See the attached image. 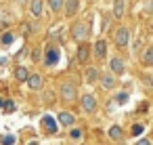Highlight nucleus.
<instances>
[{
	"instance_id": "nucleus-1",
	"label": "nucleus",
	"mask_w": 153,
	"mask_h": 145,
	"mask_svg": "<svg viewBox=\"0 0 153 145\" xmlns=\"http://www.w3.org/2000/svg\"><path fill=\"white\" fill-rule=\"evenodd\" d=\"M71 38L78 40V42H84V40L88 38V25L82 23V21L74 23V28H71Z\"/></svg>"
},
{
	"instance_id": "nucleus-2",
	"label": "nucleus",
	"mask_w": 153,
	"mask_h": 145,
	"mask_svg": "<svg viewBox=\"0 0 153 145\" xmlns=\"http://www.w3.org/2000/svg\"><path fill=\"white\" fill-rule=\"evenodd\" d=\"M59 63V49L55 44H48L46 46V53H44V65L46 67H53Z\"/></svg>"
},
{
	"instance_id": "nucleus-3",
	"label": "nucleus",
	"mask_w": 153,
	"mask_h": 145,
	"mask_svg": "<svg viewBox=\"0 0 153 145\" xmlns=\"http://www.w3.org/2000/svg\"><path fill=\"white\" fill-rule=\"evenodd\" d=\"M61 99H63V101H67V103H71V101L76 99V86H74L71 82L61 84Z\"/></svg>"
},
{
	"instance_id": "nucleus-4",
	"label": "nucleus",
	"mask_w": 153,
	"mask_h": 145,
	"mask_svg": "<svg viewBox=\"0 0 153 145\" xmlns=\"http://www.w3.org/2000/svg\"><path fill=\"white\" fill-rule=\"evenodd\" d=\"M128 40H130V30H128V28H120V30L115 32V44H117L120 49H126Z\"/></svg>"
},
{
	"instance_id": "nucleus-5",
	"label": "nucleus",
	"mask_w": 153,
	"mask_h": 145,
	"mask_svg": "<svg viewBox=\"0 0 153 145\" xmlns=\"http://www.w3.org/2000/svg\"><path fill=\"white\" fill-rule=\"evenodd\" d=\"M42 128H44V132H48V135H55V132L59 130V124L55 122V118H51V116H44V118H42Z\"/></svg>"
},
{
	"instance_id": "nucleus-6",
	"label": "nucleus",
	"mask_w": 153,
	"mask_h": 145,
	"mask_svg": "<svg viewBox=\"0 0 153 145\" xmlns=\"http://www.w3.org/2000/svg\"><path fill=\"white\" fill-rule=\"evenodd\" d=\"M82 107H84L86 114H94V109H97V99H94L92 95H84V97H82Z\"/></svg>"
},
{
	"instance_id": "nucleus-7",
	"label": "nucleus",
	"mask_w": 153,
	"mask_h": 145,
	"mask_svg": "<svg viewBox=\"0 0 153 145\" xmlns=\"http://www.w3.org/2000/svg\"><path fill=\"white\" fill-rule=\"evenodd\" d=\"M80 9V0H65V17H74Z\"/></svg>"
},
{
	"instance_id": "nucleus-8",
	"label": "nucleus",
	"mask_w": 153,
	"mask_h": 145,
	"mask_svg": "<svg viewBox=\"0 0 153 145\" xmlns=\"http://www.w3.org/2000/svg\"><path fill=\"white\" fill-rule=\"evenodd\" d=\"M94 57L97 59H105L107 57V44H105V40H97V44H94Z\"/></svg>"
},
{
	"instance_id": "nucleus-9",
	"label": "nucleus",
	"mask_w": 153,
	"mask_h": 145,
	"mask_svg": "<svg viewBox=\"0 0 153 145\" xmlns=\"http://www.w3.org/2000/svg\"><path fill=\"white\" fill-rule=\"evenodd\" d=\"M109 67H111V72H113L115 76L124 74V61H122L120 57H113V59L109 61Z\"/></svg>"
},
{
	"instance_id": "nucleus-10",
	"label": "nucleus",
	"mask_w": 153,
	"mask_h": 145,
	"mask_svg": "<svg viewBox=\"0 0 153 145\" xmlns=\"http://www.w3.org/2000/svg\"><path fill=\"white\" fill-rule=\"evenodd\" d=\"M88 55H90L88 44H86V42H80V46H78V61H80V63H84V61L88 59Z\"/></svg>"
},
{
	"instance_id": "nucleus-11",
	"label": "nucleus",
	"mask_w": 153,
	"mask_h": 145,
	"mask_svg": "<svg viewBox=\"0 0 153 145\" xmlns=\"http://www.w3.org/2000/svg\"><path fill=\"white\" fill-rule=\"evenodd\" d=\"M140 63H143V65H153V46H149V49L143 51V55H140Z\"/></svg>"
},
{
	"instance_id": "nucleus-12",
	"label": "nucleus",
	"mask_w": 153,
	"mask_h": 145,
	"mask_svg": "<svg viewBox=\"0 0 153 145\" xmlns=\"http://www.w3.org/2000/svg\"><path fill=\"white\" fill-rule=\"evenodd\" d=\"M42 7H44L42 0H32V2H30V11H32V15H34V17H40V15H42Z\"/></svg>"
},
{
	"instance_id": "nucleus-13",
	"label": "nucleus",
	"mask_w": 153,
	"mask_h": 145,
	"mask_svg": "<svg viewBox=\"0 0 153 145\" xmlns=\"http://www.w3.org/2000/svg\"><path fill=\"white\" fill-rule=\"evenodd\" d=\"M99 78H101V72H99V70H94V67H88V70H86V82H88V84H94Z\"/></svg>"
},
{
	"instance_id": "nucleus-14",
	"label": "nucleus",
	"mask_w": 153,
	"mask_h": 145,
	"mask_svg": "<svg viewBox=\"0 0 153 145\" xmlns=\"http://www.w3.org/2000/svg\"><path fill=\"white\" fill-rule=\"evenodd\" d=\"M113 17L115 19L124 17V0H113Z\"/></svg>"
},
{
	"instance_id": "nucleus-15",
	"label": "nucleus",
	"mask_w": 153,
	"mask_h": 145,
	"mask_svg": "<svg viewBox=\"0 0 153 145\" xmlns=\"http://www.w3.org/2000/svg\"><path fill=\"white\" fill-rule=\"evenodd\" d=\"M27 86H30L32 90H38V88L42 86V78H40L38 74H32V76H30V80H27Z\"/></svg>"
},
{
	"instance_id": "nucleus-16",
	"label": "nucleus",
	"mask_w": 153,
	"mask_h": 145,
	"mask_svg": "<svg viewBox=\"0 0 153 145\" xmlns=\"http://www.w3.org/2000/svg\"><path fill=\"white\" fill-rule=\"evenodd\" d=\"M101 84H103L105 88H113V86H115V74H105V76H101Z\"/></svg>"
},
{
	"instance_id": "nucleus-17",
	"label": "nucleus",
	"mask_w": 153,
	"mask_h": 145,
	"mask_svg": "<svg viewBox=\"0 0 153 145\" xmlns=\"http://www.w3.org/2000/svg\"><path fill=\"white\" fill-rule=\"evenodd\" d=\"M76 122V118L71 116V114H67V111H61L59 114V124H63V126H71Z\"/></svg>"
},
{
	"instance_id": "nucleus-18",
	"label": "nucleus",
	"mask_w": 153,
	"mask_h": 145,
	"mask_svg": "<svg viewBox=\"0 0 153 145\" xmlns=\"http://www.w3.org/2000/svg\"><path fill=\"white\" fill-rule=\"evenodd\" d=\"M30 76H32V74H30L25 67H17V70H15V78H17L19 82H27V80H30Z\"/></svg>"
},
{
	"instance_id": "nucleus-19",
	"label": "nucleus",
	"mask_w": 153,
	"mask_h": 145,
	"mask_svg": "<svg viewBox=\"0 0 153 145\" xmlns=\"http://www.w3.org/2000/svg\"><path fill=\"white\" fill-rule=\"evenodd\" d=\"M48 7L53 13H59L63 7H65V0H48Z\"/></svg>"
},
{
	"instance_id": "nucleus-20",
	"label": "nucleus",
	"mask_w": 153,
	"mask_h": 145,
	"mask_svg": "<svg viewBox=\"0 0 153 145\" xmlns=\"http://www.w3.org/2000/svg\"><path fill=\"white\" fill-rule=\"evenodd\" d=\"M109 137H111L113 141H120V139H122V128H120V126H111V128H109Z\"/></svg>"
},
{
	"instance_id": "nucleus-21",
	"label": "nucleus",
	"mask_w": 153,
	"mask_h": 145,
	"mask_svg": "<svg viewBox=\"0 0 153 145\" xmlns=\"http://www.w3.org/2000/svg\"><path fill=\"white\" fill-rule=\"evenodd\" d=\"M13 40H15V36H13L11 32H7V34H2V36H0V42H2L4 46H9V44H13Z\"/></svg>"
},
{
	"instance_id": "nucleus-22",
	"label": "nucleus",
	"mask_w": 153,
	"mask_h": 145,
	"mask_svg": "<svg viewBox=\"0 0 153 145\" xmlns=\"http://www.w3.org/2000/svg\"><path fill=\"white\" fill-rule=\"evenodd\" d=\"M0 143L2 145H15V137L13 135H4L2 139H0Z\"/></svg>"
},
{
	"instance_id": "nucleus-23",
	"label": "nucleus",
	"mask_w": 153,
	"mask_h": 145,
	"mask_svg": "<svg viewBox=\"0 0 153 145\" xmlns=\"http://www.w3.org/2000/svg\"><path fill=\"white\" fill-rule=\"evenodd\" d=\"M4 111H9V114H11V111H15V101L7 99V101H4Z\"/></svg>"
},
{
	"instance_id": "nucleus-24",
	"label": "nucleus",
	"mask_w": 153,
	"mask_h": 145,
	"mask_svg": "<svg viewBox=\"0 0 153 145\" xmlns=\"http://www.w3.org/2000/svg\"><path fill=\"white\" fill-rule=\"evenodd\" d=\"M69 137H71V139H74V141H78V139H80V137H82V130H80V128H74V130H71V132H69Z\"/></svg>"
},
{
	"instance_id": "nucleus-25",
	"label": "nucleus",
	"mask_w": 153,
	"mask_h": 145,
	"mask_svg": "<svg viewBox=\"0 0 153 145\" xmlns=\"http://www.w3.org/2000/svg\"><path fill=\"white\" fill-rule=\"evenodd\" d=\"M143 130H145V128H143V124H134V126H132V135H140Z\"/></svg>"
},
{
	"instance_id": "nucleus-26",
	"label": "nucleus",
	"mask_w": 153,
	"mask_h": 145,
	"mask_svg": "<svg viewBox=\"0 0 153 145\" xmlns=\"http://www.w3.org/2000/svg\"><path fill=\"white\" fill-rule=\"evenodd\" d=\"M32 59H34V61L40 59V49H34V51H32Z\"/></svg>"
},
{
	"instance_id": "nucleus-27",
	"label": "nucleus",
	"mask_w": 153,
	"mask_h": 145,
	"mask_svg": "<svg viewBox=\"0 0 153 145\" xmlns=\"http://www.w3.org/2000/svg\"><path fill=\"white\" fill-rule=\"evenodd\" d=\"M126 99H128L126 93H120V95H117V103H126Z\"/></svg>"
},
{
	"instance_id": "nucleus-28",
	"label": "nucleus",
	"mask_w": 153,
	"mask_h": 145,
	"mask_svg": "<svg viewBox=\"0 0 153 145\" xmlns=\"http://www.w3.org/2000/svg\"><path fill=\"white\" fill-rule=\"evenodd\" d=\"M147 13L153 15V0H149V2H147Z\"/></svg>"
},
{
	"instance_id": "nucleus-29",
	"label": "nucleus",
	"mask_w": 153,
	"mask_h": 145,
	"mask_svg": "<svg viewBox=\"0 0 153 145\" xmlns=\"http://www.w3.org/2000/svg\"><path fill=\"white\" fill-rule=\"evenodd\" d=\"M136 145H151V141L149 139H140V141H136Z\"/></svg>"
},
{
	"instance_id": "nucleus-30",
	"label": "nucleus",
	"mask_w": 153,
	"mask_h": 145,
	"mask_svg": "<svg viewBox=\"0 0 153 145\" xmlns=\"http://www.w3.org/2000/svg\"><path fill=\"white\" fill-rule=\"evenodd\" d=\"M15 2H17V4H25V0H15Z\"/></svg>"
},
{
	"instance_id": "nucleus-31",
	"label": "nucleus",
	"mask_w": 153,
	"mask_h": 145,
	"mask_svg": "<svg viewBox=\"0 0 153 145\" xmlns=\"http://www.w3.org/2000/svg\"><path fill=\"white\" fill-rule=\"evenodd\" d=\"M0 107H4V99H0Z\"/></svg>"
},
{
	"instance_id": "nucleus-32",
	"label": "nucleus",
	"mask_w": 153,
	"mask_h": 145,
	"mask_svg": "<svg viewBox=\"0 0 153 145\" xmlns=\"http://www.w3.org/2000/svg\"><path fill=\"white\" fill-rule=\"evenodd\" d=\"M30 145H38V143H36V141H34V143H30Z\"/></svg>"
},
{
	"instance_id": "nucleus-33",
	"label": "nucleus",
	"mask_w": 153,
	"mask_h": 145,
	"mask_svg": "<svg viewBox=\"0 0 153 145\" xmlns=\"http://www.w3.org/2000/svg\"><path fill=\"white\" fill-rule=\"evenodd\" d=\"M0 17H2V13H0Z\"/></svg>"
}]
</instances>
